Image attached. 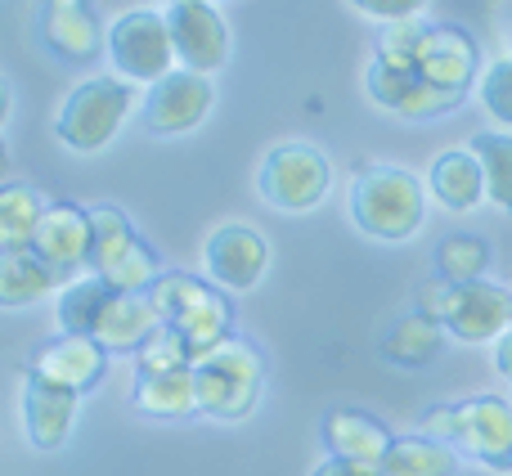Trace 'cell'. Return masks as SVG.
<instances>
[{
	"label": "cell",
	"instance_id": "26",
	"mask_svg": "<svg viewBox=\"0 0 512 476\" xmlns=\"http://www.w3.org/2000/svg\"><path fill=\"white\" fill-rule=\"evenodd\" d=\"M45 198L32 185H5L0 189V256L5 252H32L36 230L45 221Z\"/></svg>",
	"mask_w": 512,
	"mask_h": 476
},
{
	"label": "cell",
	"instance_id": "18",
	"mask_svg": "<svg viewBox=\"0 0 512 476\" xmlns=\"http://www.w3.org/2000/svg\"><path fill=\"white\" fill-rule=\"evenodd\" d=\"M23 432H27V445L32 450H63L77 427V414H81V396L68 387H54V382H41L32 373H23Z\"/></svg>",
	"mask_w": 512,
	"mask_h": 476
},
{
	"label": "cell",
	"instance_id": "30",
	"mask_svg": "<svg viewBox=\"0 0 512 476\" xmlns=\"http://www.w3.org/2000/svg\"><path fill=\"white\" fill-rule=\"evenodd\" d=\"M194 351L189 342L176 333L171 324H162L158 333L144 342V351L135 355V378H158V373H176V369H194Z\"/></svg>",
	"mask_w": 512,
	"mask_h": 476
},
{
	"label": "cell",
	"instance_id": "22",
	"mask_svg": "<svg viewBox=\"0 0 512 476\" xmlns=\"http://www.w3.org/2000/svg\"><path fill=\"white\" fill-rule=\"evenodd\" d=\"M131 405L144 418H162V423H176V418L198 414V382L194 369H176V373H158V378H135Z\"/></svg>",
	"mask_w": 512,
	"mask_h": 476
},
{
	"label": "cell",
	"instance_id": "15",
	"mask_svg": "<svg viewBox=\"0 0 512 476\" xmlns=\"http://www.w3.org/2000/svg\"><path fill=\"white\" fill-rule=\"evenodd\" d=\"M364 90L378 108L405 117V122H432V117H450L459 113L463 95H445V90L427 86L418 72H396L387 63L369 59V72H364Z\"/></svg>",
	"mask_w": 512,
	"mask_h": 476
},
{
	"label": "cell",
	"instance_id": "20",
	"mask_svg": "<svg viewBox=\"0 0 512 476\" xmlns=\"http://www.w3.org/2000/svg\"><path fill=\"white\" fill-rule=\"evenodd\" d=\"M158 328H162V315L149 301V292H117V297L108 301V310L99 315L90 337H95L108 355H140L144 342H149Z\"/></svg>",
	"mask_w": 512,
	"mask_h": 476
},
{
	"label": "cell",
	"instance_id": "33",
	"mask_svg": "<svg viewBox=\"0 0 512 476\" xmlns=\"http://www.w3.org/2000/svg\"><path fill=\"white\" fill-rule=\"evenodd\" d=\"M427 0H351V9L378 18V23H405V18H418Z\"/></svg>",
	"mask_w": 512,
	"mask_h": 476
},
{
	"label": "cell",
	"instance_id": "16",
	"mask_svg": "<svg viewBox=\"0 0 512 476\" xmlns=\"http://www.w3.org/2000/svg\"><path fill=\"white\" fill-rule=\"evenodd\" d=\"M203 261H207V274H212L216 288L248 292L265 279V270H270V243H265V234L252 230V225H221V230L207 238Z\"/></svg>",
	"mask_w": 512,
	"mask_h": 476
},
{
	"label": "cell",
	"instance_id": "1",
	"mask_svg": "<svg viewBox=\"0 0 512 476\" xmlns=\"http://www.w3.org/2000/svg\"><path fill=\"white\" fill-rule=\"evenodd\" d=\"M351 221L360 234L378 243H405L423 230L427 221V194L414 171L396 162H373L360 167L351 180Z\"/></svg>",
	"mask_w": 512,
	"mask_h": 476
},
{
	"label": "cell",
	"instance_id": "6",
	"mask_svg": "<svg viewBox=\"0 0 512 476\" xmlns=\"http://www.w3.org/2000/svg\"><path fill=\"white\" fill-rule=\"evenodd\" d=\"M90 225H95V243H90V265L86 274H99L122 292H149L162 279L158 252L135 234L131 216L113 203L90 207Z\"/></svg>",
	"mask_w": 512,
	"mask_h": 476
},
{
	"label": "cell",
	"instance_id": "36",
	"mask_svg": "<svg viewBox=\"0 0 512 476\" xmlns=\"http://www.w3.org/2000/svg\"><path fill=\"white\" fill-rule=\"evenodd\" d=\"M167 5H171V0H167Z\"/></svg>",
	"mask_w": 512,
	"mask_h": 476
},
{
	"label": "cell",
	"instance_id": "8",
	"mask_svg": "<svg viewBox=\"0 0 512 476\" xmlns=\"http://www.w3.org/2000/svg\"><path fill=\"white\" fill-rule=\"evenodd\" d=\"M108 59L126 81H153L176 72V41L162 9H126L108 27Z\"/></svg>",
	"mask_w": 512,
	"mask_h": 476
},
{
	"label": "cell",
	"instance_id": "7",
	"mask_svg": "<svg viewBox=\"0 0 512 476\" xmlns=\"http://www.w3.org/2000/svg\"><path fill=\"white\" fill-rule=\"evenodd\" d=\"M256 189L274 212H315L333 189V162L306 140L274 144L256 171Z\"/></svg>",
	"mask_w": 512,
	"mask_h": 476
},
{
	"label": "cell",
	"instance_id": "19",
	"mask_svg": "<svg viewBox=\"0 0 512 476\" xmlns=\"http://www.w3.org/2000/svg\"><path fill=\"white\" fill-rule=\"evenodd\" d=\"M319 441H324L328 459H342V463H355V468L378 472L396 436L373 414H364V409H328L324 423H319Z\"/></svg>",
	"mask_w": 512,
	"mask_h": 476
},
{
	"label": "cell",
	"instance_id": "2",
	"mask_svg": "<svg viewBox=\"0 0 512 476\" xmlns=\"http://www.w3.org/2000/svg\"><path fill=\"white\" fill-rule=\"evenodd\" d=\"M418 436L445 441L459 454L486 463L495 472H512V405L495 396L459 400V405H432L418 414Z\"/></svg>",
	"mask_w": 512,
	"mask_h": 476
},
{
	"label": "cell",
	"instance_id": "9",
	"mask_svg": "<svg viewBox=\"0 0 512 476\" xmlns=\"http://www.w3.org/2000/svg\"><path fill=\"white\" fill-rule=\"evenodd\" d=\"M32 32L54 59L72 63V68L95 63L108 45V32H104V23H99L90 0H41V5H36Z\"/></svg>",
	"mask_w": 512,
	"mask_h": 476
},
{
	"label": "cell",
	"instance_id": "5",
	"mask_svg": "<svg viewBox=\"0 0 512 476\" xmlns=\"http://www.w3.org/2000/svg\"><path fill=\"white\" fill-rule=\"evenodd\" d=\"M131 108H135V90L126 77H90L59 104L54 135L72 153H99L122 131Z\"/></svg>",
	"mask_w": 512,
	"mask_h": 476
},
{
	"label": "cell",
	"instance_id": "10",
	"mask_svg": "<svg viewBox=\"0 0 512 476\" xmlns=\"http://www.w3.org/2000/svg\"><path fill=\"white\" fill-rule=\"evenodd\" d=\"M441 328L454 337V342L468 346H486L499 342V337L512 328V288L504 283H450V297H445L441 310Z\"/></svg>",
	"mask_w": 512,
	"mask_h": 476
},
{
	"label": "cell",
	"instance_id": "23",
	"mask_svg": "<svg viewBox=\"0 0 512 476\" xmlns=\"http://www.w3.org/2000/svg\"><path fill=\"white\" fill-rule=\"evenodd\" d=\"M63 283V274L54 265H45L36 252H5L0 256V306L23 310L36 306L41 297H50Z\"/></svg>",
	"mask_w": 512,
	"mask_h": 476
},
{
	"label": "cell",
	"instance_id": "24",
	"mask_svg": "<svg viewBox=\"0 0 512 476\" xmlns=\"http://www.w3.org/2000/svg\"><path fill=\"white\" fill-rule=\"evenodd\" d=\"M432 198L450 212H472L486 198V176H481V162L472 158V149L441 153L432 162Z\"/></svg>",
	"mask_w": 512,
	"mask_h": 476
},
{
	"label": "cell",
	"instance_id": "35",
	"mask_svg": "<svg viewBox=\"0 0 512 476\" xmlns=\"http://www.w3.org/2000/svg\"><path fill=\"white\" fill-rule=\"evenodd\" d=\"M495 369H499V373H504V378L512 382V328H508V333L495 342Z\"/></svg>",
	"mask_w": 512,
	"mask_h": 476
},
{
	"label": "cell",
	"instance_id": "34",
	"mask_svg": "<svg viewBox=\"0 0 512 476\" xmlns=\"http://www.w3.org/2000/svg\"><path fill=\"white\" fill-rule=\"evenodd\" d=\"M310 476H382L373 468H355V463H342V459H324Z\"/></svg>",
	"mask_w": 512,
	"mask_h": 476
},
{
	"label": "cell",
	"instance_id": "25",
	"mask_svg": "<svg viewBox=\"0 0 512 476\" xmlns=\"http://www.w3.org/2000/svg\"><path fill=\"white\" fill-rule=\"evenodd\" d=\"M463 454L445 441H427V436H396L382 459V476H454Z\"/></svg>",
	"mask_w": 512,
	"mask_h": 476
},
{
	"label": "cell",
	"instance_id": "27",
	"mask_svg": "<svg viewBox=\"0 0 512 476\" xmlns=\"http://www.w3.org/2000/svg\"><path fill=\"white\" fill-rule=\"evenodd\" d=\"M122 288H113L108 279H99V274H81V279H72L68 288L59 292V333H77V337H90L99 324V315L108 310V301L117 297Z\"/></svg>",
	"mask_w": 512,
	"mask_h": 476
},
{
	"label": "cell",
	"instance_id": "14",
	"mask_svg": "<svg viewBox=\"0 0 512 476\" xmlns=\"http://www.w3.org/2000/svg\"><path fill=\"white\" fill-rule=\"evenodd\" d=\"M104 369H108V351L95 337H77V333H59V337H50V342H41L23 364V373H32V378H41V382H54V387H68V391H77V396L99 387Z\"/></svg>",
	"mask_w": 512,
	"mask_h": 476
},
{
	"label": "cell",
	"instance_id": "4",
	"mask_svg": "<svg viewBox=\"0 0 512 476\" xmlns=\"http://www.w3.org/2000/svg\"><path fill=\"white\" fill-rule=\"evenodd\" d=\"M194 382H198V414L221 418V423H239V418H248L261 405L265 355L256 351L248 337L234 333L194 364Z\"/></svg>",
	"mask_w": 512,
	"mask_h": 476
},
{
	"label": "cell",
	"instance_id": "21",
	"mask_svg": "<svg viewBox=\"0 0 512 476\" xmlns=\"http://www.w3.org/2000/svg\"><path fill=\"white\" fill-rule=\"evenodd\" d=\"M445 328L436 324V319H427V315H405V319H396V324L382 333V342H378V351H382V360L387 364H396V369H427V364L441 355V346H445Z\"/></svg>",
	"mask_w": 512,
	"mask_h": 476
},
{
	"label": "cell",
	"instance_id": "29",
	"mask_svg": "<svg viewBox=\"0 0 512 476\" xmlns=\"http://www.w3.org/2000/svg\"><path fill=\"white\" fill-rule=\"evenodd\" d=\"M490 270V243L481 234H445L436 243V279L445 283H481Z\"/></svg>",
	"mask_w": 512,
	"mask_h": 476
},
{
	"label": "cell",
	"instance_id": "28",
	"mask_svg": "<svg viewBox=\"0 0 512 476\" xmlns=\"http://www.w3.org/2000/svg\"><path fill=\"white\" fill-rule=\"evenodd\" d=\"M468 149H472V158L481 162L486 198L504 216H512V135L508 131H477Z\"/></svg>",
	"mask_w": 512,
	"mask_h": 476
},
{
	"label": "cell",
	"instance_id": "12",
	"mask_svg": "<svg viewBox=\"0 0 512 476\" xmlns=\"http://www.w3.org/2000/svg\"><path fill=\"white\" fill-rule=\"evenodd\" d=\"M414 72L427 81V86L468 99L472 81H481L477 36L459 23H427V36H423V50H418Z\"/></svg>",
	"mask_w": 512,
	"mask_h": 476
},
{
	"label": "cell",
	"instance_id": "32",
	"mask_svg": "<svg viewBox=\"0 0 512 476\" xmlns=\"http://www.w3.org/2000/svg\"><path fill=\"white\" fill-rule=\"evenodd\" d=\"M477 95H481V104H486V113L508 131L512 126V59H495L481 72Z\"/></svg>",
	"mask_w": 512,
	"mask_h": 476
},
{
	"label": "cell",
	"instance_id": "17",
	"mask_svg": "<svg viewBox=\"0 0 512 476\" xmlns=\"http://www.w3.org/2000/svg\"><path fill=\"white\" fill-rule=\"evenodd\" d=\"M90 243H95L90 207H77L72 198H54V203L45 207V221H41V230H36L32 252L72 283V274L90 265Z\"/></svg>",
	"mask_w": 512,
	"mask_h": 476
},
{
	"label": "cell",
	"instance_id": "11",
	"mask_svg": "<svg viewBox=\"0 0 512 476\" xmlns=\"http://www.w3.org/2000/svg\"><path fill=\"white\" fill-rule=\"evenodd\" d=\"M171 41H176V59L189 72H221L230 63V23L212 0H171L167 5Z\"/></svg>",
	"mask_w": 512,
	"mask_h": 476
},
{
	"label": "cell",
	"instance_id": "3",
	"mask_svg": "<svg viewBox=\"0 0 512 476\" xmlns=\"http://www.w3.org/2000/svg\"><path fill=\"white\" fill-rule=\"evenodd\" d=\"M149 301L158 306L162 324H171L189 342L194 360H203L207 351L234 337V306L216 283L198 279V274L162 270V279L149 288Z\"/></svg>",
	"mask_w": 512,
	"mask_h": 476
},
{
	"label": "cell",
	"instance_id": "13",
	"mask_svg": "<svg viewBox=\"0 0 512 476\" xmlns=\"http://www.w3.org/2000/svg\"><path fill=\"white\" fill-rule=\"evenodd\" d=\"M212 104H216L212 77L180 68V72H171V77H162L158 86L144 95V131L185 135V131H194V126L207 122Z\"/></svg>",
	"mask_w": 512,
	"mask_h": 476
},
{
	"label": "cell",
	"instance_id": "31",
	"mask_svg": "<svg viewBox=\"0 0 512 476\" xmlns=\"http://www.w3.org/2000/svg\"><path fill=\"white\" fill-rule=\"evenodd\" d=\"M427 36V18H405V23H387L378 32V45H373V59L387 63L396 72H414L418 50H423Z\"/></svg>",
	"mask_w": 512,
	"mask_h": 476
}]
</instances>
